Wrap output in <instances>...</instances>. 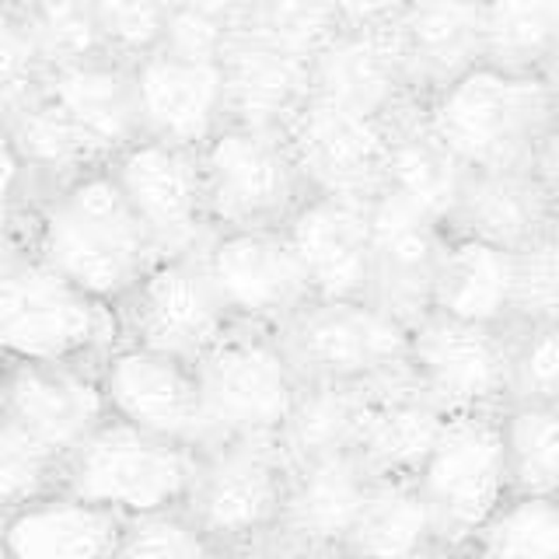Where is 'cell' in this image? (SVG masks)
<instances>
[{
	"mask_svg": "<svg viewBox=\"0 0 559 559\" xmlns=\"http://www.w3.org/2000/svg\"><path fill=\"white\" fill-rule=\"evenodd\" d=\"M462 182L465 168L430 133L419 105H409L389 119V154H384L378 192L448 227Z\"/></svg>",
	"mask_w": 559,
	"mask_h": 559,
	"instance_id": "obj_29",
	"label": "cell"
},
{
	"mask_svg": "<svg viewBox=\"0 0 559 559\" xmlns=\"http://www.w3.org/2000/svg\"><path fill=\"white\" fill-rule=\"evenodd\" d=\"M500 444L511 493H559V402H507Z\"/></svg>",
	"mask_w": 559,
	"mask_h": 559,
	"instance_id": "obj_32",
	"label": "cell"
},
{
	"mask_svg": "<svg viewBox=\"0 0 559 559\" xmlns=\"http://www.w3.org/2000/svg\"><path fill=\"white\" fill-rule=\"evenodd\" d=\"M371 472L354 451H325L290 462L280 535L290 538L308 559L340 556L371 489Z\"/></svg>",
	"mask_w": 559,
	"mask_h": 559,
	"instance_id": "obj_19",
	"label": "cell"
},
{
	"mask_svg": "<svg viewBox=\"0 0 559 559\" xmlns=\"http://www.w3.org/2000/svg\"><path fill=\"white\" fill-rule=\"evenodd\" d=\"M0 127L14 140L17 154L25 157L39 189L74 179L87 168H102L98 154L87 147V140L70 127V119L43 92L28 98L17 112H11Z\"/></svg>",
	"mask_w": 559,
	"mask_h": 559,
	"instance_id": "obj_33",
	"label": "cell"
},
{
	"mask_svg": "<svg viewBox=\"0 0 559 559\" xmlns=\"http://www.w3.org/2000/svg\"><path fill=\"white\" fill-rule=\"evenodd\" d=\"M22 245L84 294L119 305L162 259L109 168H87L39 192Z\"/></svg>",
	"mask_w": 559,
	"mask_h": 559,
	"instance_id": "obj_1",
	"label": "cell"
},
{
	"mask_svg": "<svg viewBox=\"0 0 559 559\" xmlns=\"http://www.w3.org/2000/svg\"><path fill=\"white\" fill-rule=\"evenodd\" d=\"M367 214H371L374 262L371 301L389 308L399 322L409 325L430 308V287L448 227L424 217L406 203L384 197V192L371 200Z\"/></svg>",
	"mask_w": 559,
	"mask_h": 559,
	"instance_id": "obj_21",
	"label": "cell"
},
{
	"mask_svg": "<svg viewBox=\"0 0 559 559\" xmlns=\"http://www.w3.org/2000/svg\"><path fill=\"white\" fill-rule=\"evenodd\" d=\"M371 200L308 197L284 235L308 276L311 297H371Z\"/></svg>",
	"mask_w": 559,
	"mask_h": 559,
	"instance_id": "obj_18",
	"label": "cell"
},
{
	"mask_svg": "<svg viewBox=\"0 0 559 559\" xmlns=\"http://www.w3.org/2000/svg\"><path fill=\"white\" fill-rule=\"evenodd\" d=\"M217 549L182 511L122 518L112 559H214Z\"/></svg>",
	"mask_w": 559,
	"mask_h": 559,
	"instance_id": "obj_42",
	"label": "cell"
},
{
	"mask_svg": "<svg viewBox=\"0 0 559 559\" xmlns=\"http://www.w3.org/2000/svg\"><path fill=\"white\" fill-rule=\"evenodd\" d=\"M197 451L109 416L63 459L60 489L119 518L182 511Z\"/></svg>",
	"mask_w": 559,
	"mask_h": 559,
	"instance_id": "obj_5",
	"label": "cell"
},
{
	"mask_svg": "<svg viewBox=\"0 0 559 559\" xmlns=\"http://www.w3.org/2000/svg\"><path fill=\"white\" fill-rule=\"evenodd\" d=\"M427 311L507 329L514 322V252L448 231Z\"/></svg>",
	"mask_w": 559,
	"mask_h": 559,
	"instance_id": "obj_28",
	"label": "cell"
},
{
	"mask_svg": "<svg viewBox=\"0 0 559 559\" xmlns=\"http://www.w3.org/2000/svg\"><path fill=\"white\" fill-rule=\"evenodd\" d=\"M483 63L524 78H556L559 0H479Z\"/></svg>",
	"mask_w": 559,
	"mask_h": 559,
	"instance_id": "obj_31",
	"label": "cell"
},
{
	"mask_svg": "<svg viewBox=\"0 0 559 559\" xmlns=\"http://www.w3.org/2000/svg\"><path fill=\"white\" fill-rule=\"evenodd\" d=\"M290 454L280 437H231L197 451L182 514L214 549L238 546L280 528Z\"/></svg>",
	"mask_w": 559,
	"mask_h": 559,
	"instance_id": "obj_6",
	"label": "cell"
},
{
	"mask_svg": "<svg viewBox=\"0 0 559 559\" xmlns=\"http://www.w3.org/2000/svg\"><path fill=\"white\" fill-rule=\"evenodd\" d=\"M311 95L374 119L416 105L389 25L332 32L311 57Z\"/></svg>",
	"mask_w": 559,
	"mask_h": 559,
	"instance_id": "obj_23",
	"label": "cell"
},
{
	"mask_svg": "<svg viewBox=\"0 0 559 559\" xmlns=\"http://www.w3.org/2000/svg\"><path fill=\"white\" fill-rule=\"evenodd\" d=\"M329 559H343V556H329Z\"/></svg>",
	"mask_w": 559,
	"mask_h": 559,
	"instance_id": "obj_51",
	"label": "cell"
},
{
	"mask_svg": "<svg viewBox=\"0 0 559 559\" xmlns=\"http://www.w3.org/2000/svg\"><path fill=\"white\" fill-rule=\"evenodd\" d=\"M28 0H0V11H25Z\"/></svg>",
	"mask_w": 559,
	"mask_h": 559,
	"instance_id": "obj_50",
	"label": "cell"
},
{
	"mask_svg": "<svg viewBox=\"0 0 559 559\" xmlns=\"http://www.w3.org/2000/svg\"><path fill=\"white\" fill-rule=\"evenodd\" d=\"M360 384H305L280 441L290 462L325 451H349Z\"/></svg>",
	"mask_w": 559,
	"mask_h": 559,
	"instance_id": "obj_35",
	"label": "cell"
},
{
	"mask_svg": "<svg viewBox=\"0 0 559 559\" xmlns=\"http://www.w3.org/2000/svg\"><path fill=\"white\" fill-rule=\"evenodd\" d=\"M389 28L416 105L483 63L479 0H409Z\"/></svg>",
	"mask_w": 559,
	"mask_h": 559,
	"instance_id": "obj_22",
	"label": "cell"
},
{
	"mask_svg": "<svg viewBox=\"0 0 559 559\" xmlns=\"http://www.w3.org/2000/svg\"><path fill=\"white\" fill-rule=\"evenodd\" d=\"M444 413L416 389L409 371L360 384L349 451L378 479H413L427 459Z\"/></svg>",
	"mask_w": 559,
	"mask_h": 559,
	"instance_id": "obj_20",
	"label": "cell"
},
{
	"mask_svg": "<svg viewBox=\"0 0 559 559\" xmlns=\"http://www.w3.org/2000/svg\"><path fill=\"white\" fill-rule=\"evenodd\" d=\"M419 559H479L476 552H472L468 542H441V546H433L427 556Z\"/></svg>",
	"mask_w": 559,
	"mask_h": 559,
	"instance_id": "obj_48",
	"label": "cell"
},
{
	"mask_svg": "<svg viewBox=\"0 0 559 559\" xmlns=\"http://www.w3.org/2000/svg\"><path fill=\"white\" fill-rule=\"evenodd\" d=\"M448 231L514 252L542 235L559 231V186L538 171H476L454 200Z\"/></svg>",
	"mask_w": 559,
	"mask_h": 559,
	"instance_id": "obj_24",
	"label": "cell"
},
{
	"mask_svg": "<svg viewBox=\"0 0 559 559\" xmlns=\"http://www.w3.org/2000/svg\"><path fill=\"white\" fill-rule=\"evenodd\" d=\"M406 4H409V0H325L336 32L392 25Z\"/></svg>",
	"mask_w": 559,
	"mask_h": 559,
	"instance_id": "obj_46",
	"label": "cell"
},
{
	"mask_svg": "<svg viewBox=\"0 0 559 559\" xmlns=\"http://www.w3.org/2000/svg\"><path fill=\"white\" fill-rule=\"evenodd\" d=\"M95 371L105 409L112 419L179 444H203L200 392L192 364L119 340L95 364Z\"/></svg>",
	"mask_w": 559,
	"mask_h": 559,
	"instance_id": "obj_15",
	"label": "cell"
},
{
	"mask_svg": "<svg viewBox=\"0 0 559 559\" xmlns=\"http://www.w3.org/2000/svg\"><path fill=\"white\" fill-rule=\"evenodd\" d=\"M119 340L197 364L227 329L231 314L210 284L200 252L162 255L116 305Z\"/></svg>",
	"mask_w": 559,
	"mask_h": 559,
	"instance_id": "obj_10",
	"label": "cell"
},
{
	"mask_svg": "<svg viewBox=\"0 0 559 559\" xmlns=\"http://www.w3.org/2000/svg\"><path fill=\"white\" fill-rule=\"evenodd\" d=\"M200 262L231 322L280 329L311 301L308 276L284 227L210 231Z\"/></svg>",
	"mask_w": 559,
	"mask_h": 559,
	"instance_id": "obj_13",
	"label": "cell"
},
{
	"mask_svg": "<svg viewBox=\"0 0 559 559\" xmlns=\"http://www.w3.org/2000/svg\"><path fill=\"white\" fill-rule=\"evenodd\" d=\"M46 60L22 11H0V122L43 92Z\"/></svg>",
	"mask_w": 559,
	"mask_h": 559,
	"instance_id": "obj_44",
	"label": "cell"
},
{
	"mask_svg": "<svg viewBox=\"0 0 559 559\" xmlns=\"http://www.w3.org/2000/svg\"><path fill=\"white\" fill-rule=\"evenodd\" d=\"M39 182H35L25 157L17 154L14 140L0 127V249L22 245L32 206L39 200Z\"/></svg>",
	"mask_w": 559,
	"mask_h": 559,
	"instance_id": "obj_45",
	"label": "cell"
},
{
	"mask_svg": "<svg viewBox=\"0 0 559 559\" xmlns=\"http://www.w3.org/2000/svg\"><path fill=\"white\" fill-rule=\"evenodd\" d=\"M116 343L112 305L74 287L25 245L0 249V349L14 364H98Z\"/></svg>",
	"mask_w": 559,
	"mask_h": 559,
	"instance_id": "obj_3",
	"label": "cell"
},
{
	"mask_svg": "<svg viewBox=\"0 0 559 559\" xmlns=\"http://www.w3.org/2000/svg\"><path fill=\"white\" fill-rule=\"evenodd\" d=\"M63 459L46 451L28 433L0 419V521L22 511L25 503L57 493Z\"/></svg>",
	"mask_w": 559,
	"mask_h": 559,
	"instance_id": "obj_39",
	"label": "cell"
},
{
	"mask_svg": "<svg viewBox=\"0 0 559 559\" xmlns=\"http://www.w3.org/2000/svg\"><path fill=\"white\" fill-rule=\"evenodd\" d=\"M406 371L441 413L507 406V329L424 311L406 332Z\"/></svg>",
	"mask_w": 559,
	"mask_h": 559,
	"instance_id": "obj_11",
	"label": "cell"
},
{
	"mask_svg": "<svg viewBox=\"0 0 559 559\" xmlns=\"http://www.w3.org/2000/svg\"><path fill=\"white\" fill-rule=\"evenodd\" d=\"M0 419L67 459L109 419L95 364H11Z\"/></svg>",
	"mask_w": 559,
	"mask_h": 559,
	"instance_id": "obj_17",
	"label": "cell"
},
{
	"mask_svg": "<svg viewBox=\"0 0 559 559\" xmlns=\"http://www.w3.org/2000/svg\"><path fill=\"white\" fill-rule=\"evenodd\" d=\"M11 357L0 349V413H4V392H8V378H11Z\"/></svg>",
	"mask_w": 559,
	"mask_h": 559,
	"instance_id": "obj_49",
	"label": "cell"
},
{
	"mask_svg": "<svg viewBox=\"0 0 559 559\" xmlns=\"http://www.w3.org/2000/svg\"><path fill=\"white\" fill-rule=\"evenodd\" d=\"M336 32L325 0H241L245 39L311 60Z\"/></svg>",
	"mask_w": 559,
	"mask_h": 559,
	"instance_id": "obj_36",
	"label": "cell"
},
{
	"mask_svg": "<svg viewBox=\"0 0 559 559\" xmlns=\"http://www.w3.org/2000/svg\"><path fill=\"white\" fill-rule=\"evenodd\" d=\"M210 231L284 227L311 192L297 171L284 133L224 127L200 144Z\"/></svg>",
	"mask_w": 559,
	"mask_h": 559,
	"instance_id": "obj_8",
	"label": "cell"
},
{
	"mask_svg": "<svg viewBox=\"0 0 559 559\" xmlns=\"http://www.w3.org/2000/svg\"><path fill=\"white\" fill-rule=\"evenodd\" d=\"M441 546V532L413 479H371L349 528L343 559H419Z\"/></svg>",
	"mask_w": 559,
	"mask_h": 559,
	"instance_id": "obj_30",
	"label": "cell"
},
{
	"mask_svg": "<svg viewBox=\"0 0 559 559\" xmlns=\"http://www.w3.org/2000/svg\"><path fill=\"white\" fill-rule=\"evenodd\" d=\"M22 17L43 52L46 70L81 63L92 57H109L95 22L92 0H28Z\"/></svg>",
	"mask_w": 559,
	"mask_h": 559,
	"instance_id": "obj_37",
	"label": "cell"
},
{
	"mask_svg": "<svg viewBox=\"0 0 559 559\" xmlns=\"http://www.w3.org/2000/svg\"><path fill=\"white\" fill-rule=\"evenodd\" d=\"M214 559H308V556L297 549L290 538L273 532V535H262L252 542H238V546L217 549Z\"/></svg>",
	"mask_w": 559,
	"mask_h": 559,
	"instance_id": "obj_47",
	"label": "cell"
},
{
	"mask_svg": "<svg viewBox=\"0 0 559 559\" xmlns=\"http://www.w3.org/2000/svg\"><path fill=\"white\" fill-rule=\"evenodd\" d=\"M130 84L140 136L200 147L227 122L221 60L151 49L130 63Z\"/></svg>",
	"mask_w": 559,
	"mask_h": 559,
	"instance_id": "obj_16",
	"label": "cell"
},
{
	"mask_svg": "<svg viewBox=\"0 0 559 559\" xmlns=\"http://www.w3.org/2000/svg\"><path fill=\"white\" fill-rule=\"evenodd\" d=\"M430 133L476 171H538L556 179V78H524L479 63L419 102Z\"/></svg>",
	"mask_w": 559,
	"mask_h": 559,
	"instance_id": "obj_2",
	"label": "cell"
},
{
	"mask_svg": "<svg viewBox=\"0 0 559 559\" xmlns=\"http://www.w3.org/2000/svg\"><path fill=\"white\" fill-rule=\"evenodd\" d=\"M559 322V231L514 249V322Z\"/></svg>",
	"mask_w": 559,
	"mask_h": 559,
	"instance_id": "obj_43",
	"label": "cell"
},
{
	"mask_svg": "<svg viewBox=\"0 0 559 559\" xmlns=\"http://www.w3.org/2000/svg\"><path fill=\"white\" fill-rule=\"evenodd\" d=\"M203 444L231 437H280L305 381L276 329L235 322L192 364ZM200 444V448H203Z\"/></svg>",
	"mask_w": 559,
	"mask_h": 559,
	"instance_id": "obj_4",
	"label": "cell"
},
{
	"mask_svg": "<svg viewBox=\"0 0 559 559\" xmlns=\"http://www.w3.org/2000/svg\"><path fill=\"white\" fill-rule=\"evenodd\" d=\"M92 11L105 52L133 63L165 43L171 0H92Z\"/></svg>",
	"mask_w": 559,
	"mask_h": 559,
	"instance_id": "obj_41",
	"label": "cell"
},
{
	"mask_svg": "<svg viewBox=\"0 0 559 559\" xmlns=\"http://www.w3.org/2000/svg\"><path fill=\"white\" fill-rule=\"evenodd\" d=\"M406 332L371 297H311L276 336L305 384H367L406 367Z\"/></svg>",
	"mask_w": 559,
	"mask_h": 559,
	"instance_id": "obj_7",
	"label": "cell"
},
{
	"mask_svg": "<svg viewBox=\"0 0 559 559\" xmlns=\"http://www.w3.org/2000/svg\"><path fill=\"white\" fill-rule=\"evenodd\" d=\"M122 518L67 489L0 521V559H112Z\"/></svg>",
	"mask_w": 559,
	"mask_h": 559,
	"instance_id": "obj_27",
	"label": "cell"
},
{
	"mask_svg": "<svg viewBox=\"0 0 559 559\" xmlns=\"http://www.w3.org/2000/svg\"><path fill=\"white\" fill-rule=\"evenodd\" d=\"M227 122L284 133L297 109L311 98V60L273 49L255 39H238L221 57Z\"/></svg>",
	"mask_w": 559,
	"mask_h": 559,
	"instance_id": "obj_26",
	"label": "cell"
},
{
	"mask_svg": "<svg viewBox=\"0 0 559 559\" xmlns=\"http://www.w3.org/2000/svg\"><path fill=\"white\" fill-rule=\"evenodd\" d=\"M162 255L200 252L210 238L200 147L136 136L105 162Z\"/></svg>",
	"mask_w": 559,
	"mask_h": 559,
	"instance_id": "obj_12",
	"label": "cell"
},
{
	"mask_svg": "<svg viewBox=\"0 0 559 559\" xmlns=\"http://www.w3.org/2000/svg\"><path fill=\"white\" fill-rule=\"evenodd\" d=\"M43 95L70 119V127L87 140L102 165L140 136L130 63L116 57L49 67Z\"/></svg>",
	"mask_w": 559,
	"mask_h": 559,
	"instance_id": "obj_25",
	"label": "cell"
},
{
	"mask_svg": "<svg viewBox=\"0 0 559 559\" xmlns=\"http://www.w3.org/2000/svg\"><path fill=\"white\" fill-rule=\"evenodd\" d=\"M241 32V0H171L165 43L157 49L221 60Z\"/></svg>",
	"mask_w": 559,
	"mask_h": 559,
	"instance_id": "obj_40",
	"label": "cell"
},
{
	"mask_svg": "<svg viewBox=\"0 0 559 559\" xmlns=\"http://www.w3.org/2000/svg\"><path fill=\"white\" fill-rule=\"evenodd\" d=\"M507 402H559V322L507 325Z\"/></svg>",
	"mask_w": 559,
	"mask_h": 559,
	"instance_id": "obj_38",
	"label": "cell"
},
{
	"mask_svg": "<svg viewBox=\"0 0 559 559\" xmlns=\"http://www.w3.org/2000/svg\"><path fill=\"white\" fill-rule=\"evenodd\" d=\"M284 140L311 197L374 200L389 154V119L308 98L284 127Z\"/></svg>",
	"mask_w": 559,
	"mask_h": 559,
	"instance_id": "obj_14",
	"label": "cell"
},
{
	"mask_svg": "<svg viewBox=\"0 0 559 559\" xmlns=\"http://www.w3.org/2000/svg\"><path fill=\"white\" fill-rule=\"evenodd\" d=\"M441 542H468L511 497L497 413H444L427 459L413 476Z\"/></svg>",
	"mask_w": 559,
	"mask_h": 559,
	"instance_id": "obj_9",
	"label": "cell"
},
{
	"mask_svg": "<svg viewBox=\"0 0 559 559\" xmlns=\"http://www.w3.org/2000/svg\"><path fill=\"white\" fill-rule=\"evenodd\" d=\"M479 559H559L556 497L511 493L468 538Z\"/></svg>",
	"mask_w": 559,
	"mask_h": 559,
	"instance_id": "obj_34",
	"label": "cell"
}]
</instances>
